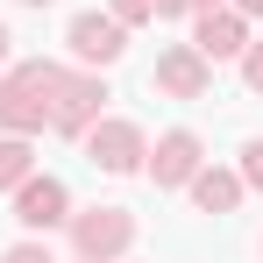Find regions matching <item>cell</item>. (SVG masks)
Wrapping results in <instances>:
<instances>
[{"instance_id":"cell-1","label":"cell","mask_w":263,"mask_h":263,"mask_svg":"<svg viewBox=\"0 0 263 263\" xmlns=\"http://www.w3.org/2000/svg\"><path fill=\"white\" fill-rule=\"evenodd\" d=\"M57 79H64V64H50V57H29V64L0 71V128H7V135H36V128H50Z\"/></svg>"},{"instance_id":"cell-2","label":"cell","mask_w":263,"mask_h":263,"mask_svg":"<svg viewBox=\"0 0 263 263\" xmlns=\"http://www.w3.org/2000/svg\"><path fill=\"white\" fill-rule=\"evenodd\" d=\"M135 242V214L128 206H86V214H71V249L86 263H107V256H121Z\"/></svg>"},{"instance_id":"cell-3","label":"cell","mask_w":263,"mask_h":263,"mask_svg":"<svg viewBox=\"0 0 263 263\" xmlns=\"http://www.w3.org/2000/svg\"><path fill=\"white\" fill-rule=\"evenodd\" d=\"M100 107H107L100 71H64V79H57V100H50V128L57 135H86L92 121H100Z\"/></svg>"},{"instance_id":"cell-4","label":"cell","mask_w":263,"mask_h":263,"mask_svg":"<svg viewBox=\"0 0 263 263\" xmlns=\"http://www.w3.org/2000/svg\"><path fill=\"white\" fill-rule=\"evenodd\" d=\"M149 86H157V92H171V100H206V92H214V64H206L192 43H171L164 57H157Z\"/></svg>"},{"instance_id":"cell-5","label":"cell","mask_w":263,"mask_h":263,"mask_svg":"<svg viewBox=\"0 0 263 263\" xmlns=\"http://www.w3.org/2000/svg\"><path fill=\"white\" fill-rule=\"evenodd\" d=\"M86 157L100 164V171L121 178V171H135V164L149 157V142H142L135 121H92V128H86Z\"/></svg>"},{"instance_id":"cell-6","label":"cell","mask_w":263,"mask_h":263,"mask_svg":"<svg viewBox=\"0 0 263 263\" xmlns=\"http://www.w3.org/2000/svg\"><path fill=\"white\" fill-rule=\"evenodd\" d=\"M64 43H71V57H79V64H114V57L128 50V29H121L114 14H71Z\"/></svg>"},{"instance_id":"cell-7","label":"cell","mask_w":263,"mask_h":263,"mask_svg":"<svg viewBox=\"0 0 263 263\" xmlns=\"http://www.w3.org/2000/svg\"><path fill=\"white\" fill-rule=\"evenodd\" d=\"M14 220H22V228H64V220H71V199H64V185H57V178H22V185H14Z\"/></svg>"},{"instance_id":"cell-8","label":"cell","mask_w":263,"mask_h":263,"mask_svg":"<svg viewBox=\"0 0 263 263\" xmlns=\"http://www.w3.org/2000/svg\"><path fill=\"white\" fill-rule=\"evenodd\" d=\"M192 50H199L206 64H220V57H242V50H249V36H242V14L206 7V14H199V29H192Z\"/></svg>"},{"instance_id":"cell-9","label":"cell","mask_w":263,"mask_h":263,"mask_svg":"<svg viewBox=\"0 0 263 263\" xmlns=\"http://www.w3.org/2000/svg\"><path fill=\"white\" fill-rule=\"evenodd\" d=\"M192 171H199V135L192 128H171L149 149V178H157V185H192Z\"/></svg>"},{"instance_id":"cell-10","label":"cell","mask_w":263,"mask_h":263,"mask_svg":"<svg viewBox=\"0 0 263 263\" xmlns=\"http://www.w3.org/2000/svg\"><path fill=\"white\" fill-rule=\"evenodd\" d=\"M192 199H199V214H235L242 178L235 171H192Z\"/></svg>"},{"instance_id":"cell-11","label":"cell","mask_w":263,"mask_h":263,"mask_svg":"<svg viewBox=\"0 0 263 263\" xmlns=\"http://www.w3.org/2000/svg\"><path fill=\"white\" fill-rule=\"evenodd\" d=\"M29 164H36V157H29V135H7V142H0V192H14V185L29 178Z\"/></svg>"},{"instance_id":"cell-12","label":"cell","mask_w":263,"mask_h":263,"mask_svg":"<svg viewBox=\"0 0 263 263\" xmlns=\"http://www.w3.org/2000/svg\"><path fill=\"white\" fill-rule=\"evenodd\" d=\"M242 185H256V192H263V135L242 142Z\"/></svg>"},{"instance_id":"cell-13","label":"cell","mask_w":263,"mask_h":263,"mask_svg":"<svg viewBox=\"0 0 263 263\" xmlns=\"http://www.w3.org/2000/svg\"><path fill=\"white\" fill-rule=\"evenodd\" d=\"M107 14H114L121 29H135V22H149L157 7H149V0H107Z\"/></svg>"},{"instance_id":"cell-14","label":"cell","mask_w":263,"mask_h":263,"mask_svg":"<svg viewBox=\"0 0 263 263\" xmlns=\"http://www.w3.org/2000/svg\"><path fill=\"white\" fill-rule=\"evenodd\" d=\"M0 263H57V256H50L43 242H14V249H7V256H0Z\"/></svg>"},{"instance_id":"cell-15","label":"cell","mask_w":263,"mask_h":263,"mask_svg":"<svg viewBox=\"0 0 263 263\" xmlns=\"http://www.w3.org/2000/svg\"><path fill=\"white\" fill-rule=\"evenodd\" d=\"M242 79H249V92H263V43L242 50Z\"/></svg>"},{"instance_id":"cell-16","label":"cell","mask_w":263,"mask_h":263,"mask_svg":"<svg viewBox=\"0 0 263 263\" xmlns=\"http://www.w3.org/2000/svg\"><path fill=\"white\" fill-rule=\"evenodd\" d=\"M157 14H192V0H149Z\"/></svg>"},{"instance_id":"cell-17","label":"cell","mask_w":263,"mask_h":263,"mask_svg":"<svg viewBox=\"0 0 263 263\" xmlns=\"http://www.w3.org/2000/svg\"><path fill=\"white\" fill-rule=\"evenodd\" d=\"M235 14H263V0H235Z\"/></svg>"},{"instance_id":"cell-18","label":"cell","mask_w":263,"mask_h":263,"mask_svg":"<svg viewBox=\"0 0 263 263\" xmlns=\"http://www.w3.org/2000/svg\"><path fill=\"white\" fill-rule=\"evenodd\" d=\"M0 71H7V29H0Z\"/></svg>"},{"instance_id":"cell-19","label":"cell","mask_w":263,"mask_h":263,"mask_svg":"<svg viewBox=\"0 0 263 263\" xmlns=\"http://www.w3.org/2000/svg\"><path fill=\"white\" fill-rule=\"evenodd\" d=\"M192 7H199V14H206V7H220V0H192Z\"/></svg>"},{"instance_id":"cell-20","label":"cell","mask_w":263,"mask_h":263,"mask_svg":"<svg viewBox=\"0 0 263 263\" xmlns=\"http://www.w3.org/2000/svg\"><path fill=\"white\" fill-rule=\"evenodd\" d=\"M22 7H50V0H22Z\"/></svg>"},{"instance_id":"cell-21","label":"cell","mask_w":263,"mask_h":263,"mask_svg":"<svg viewBox=\"0 0 263 263\" xmlns=\"http://www.w3.org/2000/svg\"><path fill=\"white\" fill-rule=\"evenodd\" d=\"M79 263H86V256H79Z\"/></svg>"}]
</instances>
